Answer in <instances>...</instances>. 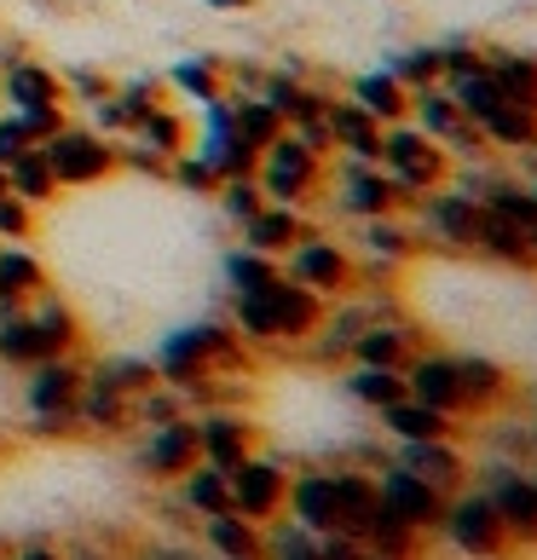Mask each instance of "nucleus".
<instances>
[{
	"label": "nucleus",
	"mask_w": 537,
	"mask_h": 560,
	"mask_svg": "<svg viewBox=\"0 0 537 560\" xmlns=\"http://www.w3.org/2000/svg\"><path fill=\"white\" fill-rule=\"evenodd\" d=\"M468 480L491 497L498 521L514 549H537V463H509V456H486L468 468Z\"/></svg>",
	"instance_id": "20e7f679"
},
{
	"label": "nucleus",
	"mask_w": 537,
	"mask_h": 560,
	"mask_svg": "<svg viewBox=\"0 0 537 560\" xmlns=\"http://www.w3.org/2000/svg\"><path fill=\"white\" fill-rule=\"evenodd\" d=\"M128 417H133V433L144 428H162V422H174V417H191V405H185V393L168 387V382H156V387H144L128 399Z\"/></svg>",
	"instance_id": "58836bf2"
},
{
	"label": "nucleus",
	"mask_w": 537,
	"mask_h": 560,
	"mask_svg": "<svg viewBox=\"0 0 537 560\" xmlns=\"http://www.w3.org/2000/svg\"><path fill=\"white\" fill-rule=\"evenodd\" d=\"M480 58H486V70H491V81L503 88L509 105H521V110L537 116V52L503 47V40H480Z\"/></svg>",
	"instance_id": "5701e85b"
},
{
	"label": "nucleus",
	"mask_w": 537,
	"mask_h": 560,
	"mask_svg": "<svg viewBox=\"0 0 537 560\" xmlns=\"http://www.w3.org/2000/svg\"><path fill=\"white\" fill-rule=\"evenodd\" d=\"M283 514L306 532H341L336 526V486H329V468H301L289 474V497H283Z\"/></svg>",
	"instance_id": "4be33fe9"
},
{
	"label": "nucleus",
	"mask_w": 537,
	"mask_h": 560,
	"mask_svg": "<svg viewBox=\"0 0 537 560\" xmlns=\"http://www.w3.org/2000/svg\"><path fill=\"white\" fill-rule=\"evenodd\" d=\"M35 214L40 209H30L24 197H0V243H30L35 237Z\"/></svg>",
	"instance_id": "a18cd8bd"
},
{
	"label": "nucleus",
	"mask_w": 537,
	"mask_h": 560,
	"mask_svg": "<svg viewBox=\"0 0 537 560\" xmlns=\"http://www.w3.org/2000/svg\"><path fill=\"white\" fill-rule=\"evenodd\" d=\"M440 537H445L457 555H468V560H503V555L514 549L509 532H503V521H498V509H491V497L474 486V480H468L463 491L445 497Z\"/></svg>",
	"instance_id": "6e6552de"
},
{
	"label": "nucleus",
	"mask_w": 537,
	"mask_h": 560,
	"mask_svg": "<svg viewBox=\"0 0 537 560\" xmlns=\"http://www.w3.org/2000/svg\"><path fill=\"white\" fill-rule=\"evenodd\" d=\"M260 560H318V537L295 526L289 514H278V521L260 526Z\"/></svg>",
	"instance_id": "ea45409f"
},
{
	"label": "nucleus",
	"mask_w": 537,
	"mask_h": 560,
	"mask_svg": "<svg viewBox=\"0 0 537 560\" xmlns=\"http://www.w3.org/2000/svg\"><path fill=\"white\" fill-rule=\"evenodd\" d=\"M526 185H532V202H537V179H526Z\"/></svg>",
	"instance_id": "864d4df0"
},
{
	"label": "nucleus",
	"mask_w": 537,
	"mask_h": 560,
	"mask_svg": "<svg viewBox=\"0 0 537 560\" xmlns=\"http://www.w3.org/2000/svg\"><path fill=\"white\" fill-rule=\"evenodd\" d=\"M394 463L399 468H410L417 480H428L433 491H463L468 486V451H463V440H399L394 445Z\"/></svg>",
	"instance_id": "dca6fc26"
},
{
	"label": "nucleus",
	"mask_w": 537,
	"mask_h": 560,
	"mask_svg": "<svg viewBox=\"0 0 537 560\" xmlns=\"http://www.w3.org/2000/svg\"><path fill=\"white\" fill-rule=\"evenodd\" d=\"M151 364H156V382L191 393V387H202L209 376H225V382L243 376V370L255 364V352L243 347V336L225 318H197V324L168 329V336L156 341ZM185 405H191V399H185Z\"/></svg>",
	"instance_id": "f257e3e1"
},
{
	"label": "nucleus",
	"mask_w": 537,
	"mask_h": 560,
	"mask_svg": "<svg viewBox=\"0 0 537 560\" xmlns=\"http://www.w3.org/2000/svg\"><path fill=\"white\" fill-rule=\"evenodd\" d=\"M376 168L394 179L399 191H410V202H417L422 191H433V185L451 179V156H445L422 128L394 121V128H382V156H376Z\"/></svg>",
	"instance_id": "0eeeda50"
},
{
	"label": "nucleus",
	"mask_w": 537,
	"mask_h": 560,
	"mask_svg": "<svg viewBox=\"0 0 537 560\" xmlns=\"http://www.w3.org/2000/svg\"><path fill=\"white\" fill-rule=\"evenodd\" d=\"M341 393L353 405H364L370 417L376 410H387V405H399L405 399V370H376V364H341Z\"/></svg>",
	"instance_id": "7c9ffc66"
},
{
	"label": "nucleus",
	"mask_w": 537,
	"mask_h": 560,
	"mask_svg": "<svg viewBox=\"0 0 537 560\" xmlns=\"http://www.w3.org/2000/svg\"><path fill=\"white\" fill-rule=\"evenodd\" d=\"M376 491H382V503L394 509L410 532H422V537L440 532V521H445V491H433L428 480H417L410 468L394 463V456L376 468Z\"/></svg>",
	"instance_id": "f8f14e48"
},
{
	"label": "nucleus",
	"mask_w": 537,
	"mask_h": 560,
	"mask_svg": "<svg viewBox=\"0 0 537 560\" xmlns=\"http://www.w3.org/2000/svg\"><path fill=\"white\" fill-rule=\"evenodd\" d=\"M324 128H329V144H336V156H353V162H376L382 156V121L359 110L347 93H336L324 105Z\"/></svg>",
	"instance_id": "aec40b11"
},
{
	"label": "nucleus",
	"mask_w": 537,
	"mask_h": 560,
	"mask_svg": "<svg viewBox=\"0 0 537 560\" xmlns=\"http://www.w3.org/2000/svg\"><path fill=\"white\" fill-rule=\"evenodd\" d=\"M225 110H232V128L255 144V151H266L278 133H283V121H278V110L266 105L260 93H225Z\"/></svg>",
	"instance_id": "c9c22d12"
},
{
	"label": "nucleus",
	"mask_w": 537,
	"mask_h": 560,
	"mask_svg": "<svg viewBox=\"0 0 537 560\" xmlns=\"http://www.w3.org/2000/svg\"><path fill=\"white\" fill-rule=\"evenodd\" d=\"M40 289H52L47 266L30 243H0V301L7 306H30Z\"/></svg>",
	"instance_id": "cd10ccee"
},
{
	"label": "nucleus",
	"mask_w": 537,
	"mask_h": 560,
	"mask_svg": "<svg viewBox=\"0 0 537 560\" xmlns=\"http://www.w3.org/2000/svg\"><path fill=\"white\" fill-rule=\"evenodd\" d=\"M225 486H232V514H243V521H278L283 514V497H289V463L272 451H249L243 463L225 474Z\"/></svg>",
	"instance_id": "1a4fd4ad"
},
{
	"label": "nucleus",
	"mask_w": 537,
	"mask_h": 560,
	"mask_svg": "<svg viewBox=\"0 0 537 560\" xmlns=\"http://www.w3.org/2000/svg\"><path fill=\"white\" fill-rule=\"evenodd\" d=\"M329 179V156H318L295 128H283L255 162V185L266 191V202H283V209H306Z\"/></svg>",
	"instance_id": "7ed1b4c3"
},
{
	"label": "nucleus",
	"mask_w": 537,
	"mask_h": 560,
	"mask_svg": "<svg viewBox=\"0 0 537 560\" xmlns=\"http://www.w3.org/2000/svg\"><path fill=\"white\" fill-rule=\"evenodd\" d=\"M202 451H197V417H174L162 428H144L139 433V451H133V468L144 474V480H162L174 486L185 468H197Z\"/></svg>",
	"instance_id": "9b49d317"
},
{
	"label": "nucleus",
	"mask_w": 537,
	"mask_h": 560,
	"mask_svg": "<svg viewBox=\"0 0 537 560\" xmlns=\"http://www.w3.org/2000/svg\"><path fill=\"white\" fill-rule=\"evenodd\" d=\"M24 433H35V440H75L81 422H75V410H52V417H30Z\"/></svg>",
	"instance_id": "de8ad7c7"
},
{
	"label": "nucleus",
	"mask_w": 537,
	"mask_h": 560,
	"mask_svg": "<svg viewBox=\"0 0 537 560\" xmlns=\"http://www.w3.org/2000/svg\"><path fill=\"white\" fill-rule=\"evenodd\" d=\"M405 399H417L428 410H445V417L463 422V393H457V352H440V347H417L405 359Z\"/></svg>",
	"instance_id": "4468645a"
},
{
	"label": "nucleus",
	"mask_w": 537,
	"mask_h": 560,
	"mask_svg": "<svg viewBox=\"0 0 537 560\" xmlns=\"http://www.w3.org/2000/svg\"><path fill=\"white\" fill-rule=\"evenodd\" d=\"M7 560H65V544H52V537H24V544H12Z\"/></svg>",
	"instance_id": "09e8293b"
},
{
	"label": "nucleus",
	"mask_w": 537,
	"mask_h": 560,
	"mask_svg": "<svg viewBox=\"0 0 537 560\" xmlns=\"http://www.w3.org/2000/svg\"><path fill=\"white\" fill-rule=\"evenodd\" d=\"M353 248L370 260H387V266H405L422 255V237L405 214H376V220H353Z\"/></svg>",
	"instance_id": "393cba45"
},
{
	"label": "nucleus",
	"mask_w": 537,
	"mask_h": 560,
	"mask_svg": "<svg viewBox=\"0 0 537 560\" xmlns=\"http://www.w3.org/2000/svg\"><path fill=\"white\" fill-rule=\"evenodd\" d=\"M445 93H451V105H457L474 128H486L491 116H498L509 98H503V88L491 81V70L480 65V70H468V75H445Z\"/></svg>",
	"instance_id": "473e14b6"
},
{
	"label": "nucleus",
	"mask_w": 537,
	"mask_h": 560,
	"mask_svg": "<svg viewBox=\"0 0 537 560\" xmlns=\"http://www.w3.org/2000/svg\"><path fill=\"white\" fill-rule=\"evenodd\" d=\"M162 179L179 185V191H191V197H214V191H220V174H214L197 151H179V156L168 162V174H162Z\"/></svg>",
	"instance_id": "c03bdc74"
},
{
	"label": "nucleus",
	"mask_w": 537,
	"mask_h": 560,
	"mask_svg": "<svg viewBox=\"0 0 537 560\" xmlns=\"http://www.w3.org/2000/svg\"><path fill=\"white\" fill-rule=\"evenodd\" d=\"M422 347V329L410 318H370L353 341L347 364H376V370H405V359Z\"/></svg>",
	"instance_id": "412c9836"
},
{
	"label": "nucleus",
	"mask_w": 537,
	"mask_h": 560,
	"mask_svg": "<svg viewBox=\"0 0 537 560\" xmlns=\"http://www.w3.org/2000/svg\"><path fill=\"white\" fill-rule=\"evenodd\" d=\"M359 560H399V555H382V549H370V544H359Z\"/></svg>",
	"instance_id": "3c124183"
},
{
	"label": "nucleus",
	"mask_w": 537,
	"mask_h": 560,
	"mask_svg": "<svg viewBox=\"0 0 537 560\" xmlns=\"http://www.w3.org/2000/svg\"><path fill=\"white\" fill-rule=\"evenodd\" d=\"M405 209H410V191H399L376 162L336 156V214L376 220V214H405Z\"/></svg>",
	"instance_id": "9d476101"
},
{
	"label": "nucleus",
	"mask_w": 537,
	"mask_h": 560,
	"mask_svg": "<svg viewBox=\"0 0 537 560\" xmlns=\"http://www.w3.org/2000/svg\"><path fill=\"white\" fill-rule=\"evenodd\" d=\"M7 191L24 197L30 209H52V202H58V179H52V168H47V156H40V151L12 156V162H7Z\"/></svg>",
	"instance_id": "f704fd0d"
},
{
	"label": "nucleus",
	"mask_w": 537,
	"mask_h": 560,
	"mask_svg": "<svg viewBox=\"0 0 537 560\" xmlns=\"http://www.w3.org/2000/svg\"><path fill=\"white\" fill-rule=\"evenodd\" d=\"M87 370L98 382H110L116 393H144V387H156V364L144 359V352H105V359H87Z\"/></svg>",
	"instance_id": "4c0bfd02"
},
{
	"label": "nucleus",
	"mask_w": 537,
	"mask_h": 560,
	"mask_svg": "<svg viewBox=\"0 0 537 560\" xmlns=\"http://www.w3.org/2000/svg\"><path fill=\"white\" fill-rule=\"evenodd\" d=\"M87 382V352H58L24 370V410L30 417H52V410H75V393Z\"/></svg>",
	"instance_id": "2eb2a0df"
},
{
	"label": "nucleus",
	"mask_w": 537,
	"mask_h": 560,
	"mask_svg": "<svg viewBox=\"0 0 537 560\" xmlns=\"http://www.w3.org/2000/svg\"><path fill=\"white\" fill-rule=\"evenodd\" d=\"M387 70H394L405 88H428V81H440V75H445V65H440V40H422V47L387 52Z\"/></svg>",
	"instance_id": "79ce46f5"
},
{
	"label": "nucleus",
	"mask_w": 537,
	"mask_h": 560,
	"mask_svg": "<svg viewBox=\"0 0 537 560\" xmlns=\"http://www.w3.org/2000/svg\"><path fill=\"white\" fill-rule=\"evenodd\" d=\"M376 422L387 440H457V417H445V410H428L417 399H399V405H387L376 410Z\"/></svg>",
	"instance_id": "c85d7f7f"
},
{
	"label": "nucleus",
	"mask_w": 537,
	"mask_h": 560,
	"mask_svg": "<svg viewBox=\"0 0 537 560\" xmlns=\"http://www.w3.org/2000/svg\"><path fill=\"white\" fill-rule=\"evenodd\" d=\"M306 232H313L306 209H283V202H266V209H260L249 225H237L243 248H255V255H272V260H283V255H289V248H295Z\"/></svg>",
	"instance_id": "b1692460"
},
{
	"label": "nucleus",
	"mask_w": 537,
	"mask_h": 560,
	"mask_svg": "<svg viewBox=\"0 0 537 560\" xmlns=\"http://www.w3.org/2000/svg\"><path fill=\"white\" fill-rule=\"evenodd\" d=\"M75 422H81V433H105V440L133 433L128 393H116L110 382H98L93 370H87V382H81V393H75Z\"/></svg>",
	"instance_id": "a878e982"
},
{
	"label": "nucleus",
	"mask_w": 537,
	"mask_h": 560,
	"mask_svg": "<svg viewBox=\"0 0 537 560\" xmlns=\"http://www.w3.org/2000/svg\"><path fill=\"white\" fill-rule=\"evenodd\" d=\"M24 151H35V133L24 128V116L0 110V168H7L12 156H24Z\"/></svg>",
	"instance_id": "49530a36"
},
{
	"label": "nucleus",
	"mask_w": 537,
	"mask_h": 560,
	"mask_svg": "<svg viewBox=\"0 0 537 560\" xmlns=\"http://www.w3.org/2000/svg\"><path fill=\"white\" fill-rule=\"evenodd\" d=\"M133 144H144V151H156L162 162H174L179 151H191V116H185L179 105H156L144 121H133Z\"/></svg>",
	"instance_id": "2f4dec72"
},
{
	"label": "nucleus",
	"mask_w": 537,
	"mask_h": 560,
	"mask_svg": "<svg viewBox=\"0 0 537 560\" xmlns=\"http://www.w3.org/2000/svg\"><path fill=\"white\" fill-rule=\"evenodd\" d=\"M347 98H353L359 110L376 116L382 128H394V121H405V116H410V88H405V81H399L394 70H387V65H382V70H364V75L347 81Z\"/></svg>",
	"instance_id": "bb28decb"
},
{
	"label": "nucleus",
	"mask_w": 537,
	"mask_h": 560,
	"mask_svg": "<svg viewBox=\"0 0 537 560\" xmlns=\"http://www.w3.org/2000/svg\"><path fill=\"white\" fill-rule=\"evenodd\" d=\"M0 197H7V168H0Z\"/></svg>",
	"instance_id": "603ef678"
},
{
	"label": "nucleus",
	"mask_w": 537,
	"mask_h": 560,
	"mask_svg": "<svg viewBox=\"0 0 537 560\" xmlns=\"http://www.w3.org/2000/svg\"><path fill=\"white\" fill-rule=\"evenodd\" d=\"M283 272V266L272 260V255H255V248H232V255L220 260V278H225V295H255V289H266Z\"/></svg>",
	"instance_id": "e433bc0d"
},
{
	"label": "nucleus",
	"mask_w": 537,
	"mask_h": 560,
	"mask_svg": "<svg viewBox=\"0 0 537 560\" xmlns=\"http://www.w3.org/2000/svg\"><path fill=\"white\" fill-rule=\"evenodd\" d=\"M174 486H179V509L191 514V521H209V514H225V509H232V486H225V474L209 468V463L185 468Z\"/></svg>",
	"instance_id": "72a5a7b5"
},
{
	"label": "nucleus",
	"mask_w": 537,
	"mask_h": 560,
	"mask_svg": "<svg viewBox=\"0 0 537 560\" xmlns=\"http://www.w3.org/2000/svg\"><path fill=\"white\" fill-rule=\"evenodd\" d=\"M405 220L417 225L422 248H445V255H474L480 260V225H486V202L463 191L457 179L433 185L405 209Z\"/></svg>",
	"instance_id": "f03ea898"
},
{
	"label": "nucleus",
	"mask_w": 537,
	"mask_h": 560,
	"mask_svg": "<svg viewBox=\"0 0 537 560\" xmlns=\"http://www.w3.org/2000/svg\"><path fill=\"white\" fill-rule=\"evenodd\" d=\"M65 560H110L98 544H87V537H81V544H65Z\"/></svg>",
	"instance_id": "8fccbe9b"
},
{
	"label": "nucleus",
	"mask_w": 537,
	"mask_h": 560,
	"mask_svg": "<svg viewBox=\"0 0 537 560\" xmlns=\"http://www.w3.org/2000/svg\"><path fill=\"white\" fill-rule=\"evenodd\" d=\"M457 393H463V417H498L514 399V376L486 352H457Z\"/></svg>",
	"instance_id": "f3484780"
},
{
	"label": "nucleus",
	"mask_w": 537,
	"mask_h": 560,
	"mask_svg": "<svg viewBox=\"0 0 537 560\" xmlns=\"http://www.w3.org/2000/svg\"><path fill=\"white\" fill-rule=\"evenodd\" d=\"M214 202H220V214L232 220V225H249V220L266 209V191L255 185V174H243V179H220Z\"/></svg>",
	"instance_id": "37998d69"
},
{
	"label": "nucleus",
	"mask_w": 537,
	"mask_h": 560,
	"mask_svg": "<svg viewBox=\"0 0 537 560\" xmlns=\"http://www.w3.org/2000/svg\"><path fill=\"white\" fill-rule=\"evenodd\" d=\"M197 451L209 468L232 474L249 451H260V428L232 405H209V410H197Z\"/></svg>",
	"instance_id": "ddd939ff"
},
{
	"label": "nucleus",
	"mask_w": 537,
	"mask_h": 560,
	"mask_svg": "<svg viewBox=\"0 0 537 560\" xmlns=\"http://www.w3.org/2000/svg\"><path fill=\"white\" fill-rule=\"evenodd\" d=\"M197 537L202 549H209L214 560H260V526L243 521V514H209V521H197Z\"/></svg>",
	"instance_id": "c756f323"
},
{
	"label": "nucleus",
	"mask_w": 537,
	"mask_h": 560,
	"mask_svg": "<svg viewBox=\"0 0 537 560\" xmlns=\"http://www.w3.org/2000/svg\"><path fill=\"white\" fill-rule=\"evenodd\" d=\"M283 278H295L301 289H313L318 301H347L359 289V260H353V243H341L336 232L313 225L289 255L278 260Z\"/></svg>",
	"instance_id": "39448f33"
},
{
	"label": "nucleus",
	"mask_w": 537,
	"mask_h": 560,
	"mask_svg": "<svg viewBox=\"0 0 537 560\" xmlns=\"http://www.w3.org/2000/svg\"><path fill=\"white\" fill-rule=\"evenodd\" d=\"M30 324H35V347L40 359H58V352H81V341H87V324H81V313L58 295V289H40V295L30 301ZM35 359V364H40Z\"/></svg>",
	"instance_id": "a211bd4d"
},
{
	"label": "nucleus",
	"mask_w": 537,
	"mask_h": 560,
	"mask_svg": "<svg viewBox=\"0 0 537 560\" xmlns=\"http://www.w3.org/2000/svg\"><path fill=\"white\" fill-rule=\"evenodd\" d=\"M35 151L47 156L58 191H81V185H98V179H110L121 168L116 139H105L98 128H87V121H65V128H58L52 139H40Z\"/></svg>",
	"instance_id": "423d86ee"
},
{
	"label": "nucleus",
	"mask_w": 537,
	"mask_h": 560,
	"mask_svg": "<svg viewBox=\"0 0 537 560\" xmlns=\"http://www.w3.org/2000/svg\"><path fill=\"white\" fill-rule=\"evenodd\" d=\"M255 93L278 110L283 128H306V121H318V116H324V105L336 98L329 88H318L313 75H283V70H266V81H260Z\"/></svg>",
	"instance_id": "6ab92c4d"
},
{
	"label": "nucleus",
	"mask_w": 537,
	"mask_h": 560,
	"mask_svg": "<svg viewBox=\"0 0 537 560\" xmlns=\"http://www.w3.org/2000/svg\"><path fill=\"white\" fill-rule=\"evenodd\" d=\"M168 88H179L185 98H197V105H209V98L225 93V75H220V58H179V65L162 75Z\"/></svg>",
	"instance_id": "a19ab883"
}]
</instances>
